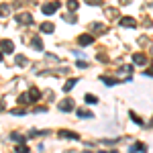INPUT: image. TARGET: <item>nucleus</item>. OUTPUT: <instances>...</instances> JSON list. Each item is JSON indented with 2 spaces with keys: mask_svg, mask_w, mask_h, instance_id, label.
Listing matches in <instances>:
<instances>
[{
  "mask_svg": "<svg viewBox=\"0 0 153 153\" xmlns=\"http://www.w3.org/2000/svg\"><path fill=\"white\" fill-rule=\"evenodd\" d=\"M102 82L106 84V86H114V84H118L117 78H102Z\"/></svg>",
  "mask_w": 153,
  "mask_h": 153,
  "instance_id": "393cba45",
  "label": "nucleus"
},
{
  "mask_svg": "<svg viewBox=\"0 0 153 153\" xmlns=\"http://www.w3.org/2000/svg\"><path fill=\"white\" fill-rule=\"evenodd\" d=\"M2 59H4V53H2V51H0V61H2Z\"/></svg>",
  "mask_w": 153,
  "mask_h": 153,
  "instance_id": "f704fd0d",
  "label": "nucleus"
},
{
  "mask_svg": "<svg viewBox=\"0 0 153 153\" xmlns=\"http://www.w3.org/2000/svg\"><path fill=\"white\" fill-rule=\"evenodd\" d=\"M10 139H12L14 143H16V145L25 143V137H23V135H19V133H12V135H10Z\"/></svg>",
  "mask_w": 153,
  "mask_h": 153,
  "instance_id": "412c9836",
  "label": "nucleus"
},
{
  "mask_svg": "<svg viewBox=\"0 0 153 153\" xmlns=\"http://www.w3.org/2000/svg\"><path fill=\"white\" fill-rule=\"evenodd\" d=\"M76 114H78L80 118H92V117H94L90 110H82V108H80V110H76Z\"/></svg>",
  "mask_w": 153,
  "mask_h": 153,
  "instance_id": "6ab92c4d",
  "label": "nucleus"
},
{
  "mask_svg": "<svg viewBox=\"0 0 153 153\" xmlns=\"http://www.w3.org/2000/svg\"><path fill=\"white\" fill-rule=\"evenodd\" d=\"M149 59H147V55L145 53H133V63L135 65H145Z\"/></svg>",
  "mask_w": 153,
  "mask_h": 153,
  "instance_id": "9d476101",
  "label": "nucleus"
},
{
  "mask_svg": "<svg viewBox=\"0 0 153 153\" xmlns=\"http://www.w3.org/2000/svg\"><path fill=\"white\" fill-rule=\"evenodd\" d=\"M41 76H68V68H59V70H51V71H43Z\"/></svg>",
  "mask_w": 153,
  "mask_h": 153,
  "instance_id": "9b49d317",
  "label": "nucleus"
},
{
  "mask_svg": "<svg viewBox=\"0 0 153 153\" xmlns=\"http://www.w3.org/2000/svg\"><path fill=\"white\" fill-rule=\"evenodd\" d=\"M31 47L37 49V51H43V41H41L39 37H33V39H31Z\"/></svg>",
  "mask_w": 153,
  "mask_h": 153,
  "instance_id": "4468645a",
  "label": "nucleus"
},
{
  "mask_svg": "<svg viewBox=\"0 0 153 153\" xmlns=\"http://www.w3.org/2000/svg\"><path fill=\"white\" fill-rule=\"evenodd\" d=\"M120 2H123V4H127V2H131V0H120Z\"/></svg>",
  "mask_w": 153,
  "mask_h": 153,
  "instance_id": "e433bc0d",
  "label": "nucleus"
},
{
  "mask_svg": "<svg viewBox=\"0 0 153 153\" xmlns=\"http://www.w3.org/2000/svg\"><path fill=\"white\" fill-rule=\"evenodd\" d=\"M57 135H59V139H74V141H78V139H80V135H78V133H74V131H59Z\"/></svg>",
  "mask_w": 153,
  "mask_h": 153,
  "instance_id": "1a4fd4ad",
  "label": "nucleus"
},
{
  "mask_svg": "<svg viewBox=\"0 0 153 153\" xmlns=\"http://www.w3.org/2000/svg\"><path fill=\"white\" fill-rule=\"evenodd\" d=\"M0 51H2V53H12V51H14L12 41H8V39H2V41H0Z\"/></svg>",
  "mask_w": 153,
  "mask_h": 153,
  "instance_id": "6e6552de",
  "label": "nucleus"
},
{
  "mask_svg": "<svg viewBox=\"0 0 153 153\" xmlns=\"http://www.w3.org/2000/svg\"><path fill=\"white\" fill-rule=\"evenodd\" d=\"M118 27L135 29V27H137V19H133V16H120V19H118Z\"/></svg>",
  "mask_w": 153,
  "mask_h": 153,
  "instance_id": "f03ea898",
  "label": "nucleus"
},
{
  "mask_svg": "<svg viewBox=\"0 0 153 153\" xmlns=\"http://www.w3.org/2000/svg\"><path fill=\"white\" fill-rule=\"evenodd\" d=\"M16 63H19L21 68H27V65H29V61H27L25 55H16Z\"/></svg>",
  "mask_w": 153,
  "mask_h": 153,
  "instance_id": "b1692460",
  "label": "nucleus"
},
{
  "mask_svg": "<svg viewBox=\"0 0 153 153\" xmlns=\"http://www.w3.org/2000/svg\"><path fill=\"white\" fill-rule=\"evenodd\" d=\"M84 153H90V151H84Z\"/></svg>",
  "mask_w": 153,
  "mask_h": 153,
  "instance_id": "58836bf2",
  "label": "nucleus"
},
{
  "mask_svg": "<svg viewBox=\"0 0 153 153\" xmlns=\"http://www.w3.org/2000/svg\"><path fill=\"white\" fill-rule=\"evenodd\" d=\"M16 153H29V147L25 143H21V145H16Z\"/></svg>",
  "mask_w": 153,
  "mask_h": 153,
  "instance_id": "a878e982",
  "label": "nucleus"
},
{
  "mask_svg": "<svg viewBox=\"0 0 153 153\" xmlns=\"http://www.w3.org/2000/svg\"><path fill=\"white\" fill-rule=\"evenodd\" d=\"M57 106H59L61 112H71V110L76 108V102H74V98H65V100H61Z\"/></svg>",
  "mask_w": 153,
  "mask_h": 153,
  "instance_id": "7ed1b4c3",
  "label": "nucleus"
},
{
  "mask_svg": "<svg viewBox=\"0 0 153 153\" xmlns=\"http://www.w3.org/2000/svg\"><path fill=\"white\" fill-rule=\"evenodd\" d=\"M76 84H78V78H71V80H68V82L63 84V92H70V90L74 88V86H76Z\"/></svg>",
  "mask_w": 153,
  "mask_h": 153,
  "instance_id": "f3484780",
  "label": "nucleus"
},
{
  "mask_svg": "<svg viewBox=\"0 0 153 153\" xmlns=\"http://www.w3.org/2000/svg\"><path fill=\"white\" fill-rule=\"evenodd\" d=\"M86 4H90V6H98V4H102V0H84Z\"/></svg>",
  "mask_w": 153,
  "mask_h": 153,
  "instance_id": "c756f323",
  "label": "nucleus"
},
{
  "mask_svg": "<svg viewBox=\"0 0 153 153\" xmlns=\"http://www.w3.org/2000/svg\"><path fill=\"white\" fill-rule=\"evenodd\" d=\"M16 23L19 25H33L35 19H33L31 12H21V14H16Z\"/></svg>",
  "mask_w": 153,
  "mask_h": 153,
  "instance_id": "20e7f679",
  "label": "nucleus"
},
{
  "mask_svg": "<svg viewBox=\"0 0 153 153\" xmlns=\"http://www.w3.org/2000/svg\"><path fill=\"white\" fill-rule=\"evenodd\" d=\"M31 102V98H29V92H25V94L19 96V104H29Z\"/></svg>",
  "mask_w": 153,
  "mask_h": 153,
  "instance_id": "5701e85b",
  "label": "nucleus"
},
{
  "mask_svg": "<svg viewBox=\"0 0 153 153\" xmlns=\"http://www.w3.org/2000/svg\"><path fill=\"white\" fill-rule=\"evenodd\" d=\"M145 76H153V65L149 68V70H145Z\"/></svg>",
  "mask_w": 153,
  "mask_h": 153,
  "instance_id": "72a5a7b5",
  "label": "nucleus"
},
{
  "mask_svg": "<svg viewBox=\"0 0 153 153\" xmlns=\"http://www.w3.org/2000/svg\"><path fill=\"white\" fill-rule=\"evenodd\" d=\"M76 65H78V68H88V63H86V61H76Z\"/></svg>",
  "mask_w": 153,
  "mask_h": 153,
  "instance_id": "2f4dec72",
  "label": "nucleus"
},
{
  "mask_svg": "<svg viewBox=\"0 0 153 153\" xmlns=\"http://www.w3.org/2000/svg\"><path fill=\"white\" fill-rule=\"evenodd\" d=\"M84 100H86L88 104H96V102H98V98H96V96H92V94H88L86 98H84Z\"/></svg>",
  "mask_w": 153,
  "mask_h": 153,
  "instance_id": "cd10ccee",
  "label": "nucleus"
},
{
  "mask_svg": "<svg viewBox=\"0 0 153 153\" xmlns=\"http://www.w3.org/2000/svg\"><path fill=\"white\" fill-rule=\"evenodd\" d=\"M117 76H125L127 80H129V76H133V65L131 63H127V65H120L117 70Z\"/></svg>",
  "mask_w": 153,
  "mask_h": 153,
  "instance_id": "0eeeda50",
  "label": "nucleus"
},
{
  "mask_svg": "<svg viewBox=\"0 0 153 153\" xmlns=\"http://www.w3.org/2000/svg\"><path fill=\"white\" fill-rule=\"evenodd\" d=\"M59 0H51V2H45L43 6H41V12L43 14H55V12L59 10Z\"/></svg>",
  "mask_w": 153,
  "mask_h": 153,
  "instance_id": "f257e3e1",
  "label": "nucleus"
},
{
  "mask_svg": "<svg viewBox=\"0 0 153 153\" xmlns=\"http://www.w3.org/2000/svg\"><path fill=\"white\" fill-rule=\"evenodd\" d=\"M65 6H68V10H70V12H76V10H78V6H80V2H78V0H68Z\"/></svg>",
  "mask_w": 153,
  "mask_h": 153,
  "instance_id": "a211bd4d",
  "label": "nucleus"
},
{
  "mask_svg": "<svg viewBox=\"0 0 153 153\" xmlns=\"http://www.w3.org/2000/svg\"><path fill=\"white\" fill-rule=\"evenodd\" d=\"M29 98H31V102H37V100L41 98V92H39L37 88H31V90H29Z\"/></svg>",
  "mask_w": 153,
  "mask_h": 153,
  "instance_id": "dca6fc26",
  "label": "nucleus"
},
{
  "mask_svg": "<svg viewBox=\"0 0 153 153\" xmlns=\"http://www.w3.org/2000/svg\"><path fill=\"white\" fill-rule=\"evenodd\" d=\"M10 112H12V114H14V117H16V114H25L27 110H23V108H12Z\"/></svg>",
  "mask_w": 153,
  "mask_h": 153,
  "instance_id": "7c9ffc66",
  "label": "nucleus"
},
{
  "mask_svg": "<svg viewBox=\"0 0 153 153\" xmlns=\"http://www.w3.org/2000/svg\"><path fill=\"white\" fill-rule=\"evenodd\" d=\"M10 14V4H0V16H8Z\"/></svg>",
  "mask_w": 153,
  "mask_h": 153,
  "instance_id": "aec40b11",
  "label": "nucleus"
},
{
  "mask_svg": "<svg viewBox=\"0 0 153 153\" xmlns=\"http://www.w3.org/2000/svg\"><path fill=\"white\" fill-rule=\"evenodd\" d=\"M63 21H65V23H76L78 16H76V12H70V14H63Z\"/></svg>",
  "mask_w": 153,
  "mask_h": 153,
  "instance_id": "4be33fe9",
  "label": "nucleus"
},
{
  "mask_svg": "<svg viewBox=\"0 0 153 153\" xmlns=\"http://www.w3.org/2000/svg\"><path fill=\"white\" fill-rule=\"evenodd\" d=\"M98 153H110V151H98Z\"/></svg>",
  "mask_w": 153,
  "mask_h": 153,
  "instance_id": "4c0bfd02",
  "label": "nucleus"
},
{
  "mask_svg": "<svg viewBox=\"0 0 153 153\" xmlns=\"http://www.w3.org/2000/svg\"><path fill=\"white\" fill-rule=\"evenodd\" d=\"M2 110H4V104H2V102H0V112H2Z\"/></svg>",
  "mask_w": 153,
  "mask_h": 153,
  "instance_id": "c9c22d12",
  "label": "nucleus"
},
{
  "mask_svg": "<svg viewBox=\"0 0 153 153\" xmlns=\"http://www.w3.org/2000/svg\"><path fill=\"white\" fill-rule=\"evenodd\" d=\"M53 31H55V25H53V23H43V25H41V33H47V35H51Z\"/></svg>",
  "mask_w": 153,
  "mask_h": 153,
  "instance_id": "ddd939ff",
  "label": "nucleus"
},
{
  "mask_svg": "<svg viewBox=\"0 0 153 153\" xmlns=\"http://www.w3.org/2000/svg\"><path fill=\"white\" fill-rule=\"evenodd\" d=\"M45 110H47L45 106H37V108H35V112H45Z\"/></svg>",
  "mask_w": 153,
  "mask_h": 153,
  "instance_id": "473e14b6",
  "label": "nucleus"
},
{
  "mask_svg": "<svg viewBox=\"0 0 153 153\" xmlns=\"http://www.w3.org/2000/svg\"><path fill=\"white\" fill-rule=\"evenodd\" d=\"M45 59H47V61H51V63H57V61H59V57H57V55H53V53H47V55H45Z\"/></svg>",
  "mask_w": 153,
  "mask_h": 153,
  "instance_id": "bb28decb",
  "label": "nucleus"
},
{
  "mask_svg": "<svg viewBox=\"0 0 153 153\" xmlns=\"http://www.w3.org/2000/svg\"><path fill=\"white\" fill-rule=\"evenodd\" d=\"M139 151H147V147H145L143 143H135V145L129 147V153H139Z\"/></svg>",
  "mask_w": 153,
  "mask_h": 153,
  "instance_id": "2eb2a0df",
  "label": "nucleus"
},
{
  "mask_svg": "<svg viewBox=\"0 0 153 153\" xmlns=\"http://www.w3.org/2000/svg\"><path fill=\"white\" fill-rule=\"evenodd\" d=\"M129 117L133 118V120H135V123H137V125H139V127H143V120L139 117H137V114H135V112H129Z\"/></svg>",
  "mask_w": 153,
  "mask_h": 153,
  "instance_id": "c85d7f7f",
  "label": "nucleus"
},
{
  "mask_svg": "<svg viewBox=\"0 0 153 153\" xmlns=\"http://www.w3.org/2000/svg\"><path fill=\"white\" fill-rule=\"evenodd\" d=\"M106 31H108V27L102 23H90V33L92 35H104Z\"/></svg>",
  "mask_w": 153,
  "mask_h": 153,
  "instance_id": "423d86ee",
  "label": "nucleus"
},
{
  "mask_svg": "<svg viewBox=\"0 0 153 153\" xmlns=\"http://www.w3.org/2000/svg\"><path fill=\"white\" fill-rule=\"evenodd\" d=\"M104 14L108 16V19H120V12L117 10V8H112V6H108L104 10Z\"/></svg>",
  "mask_w": 153,
  "mask_h": 153,
  "instance_id": "f8f14e48",
  "label": "nucleus"
},
{
  "mask_svg": "<svg viewBox=\"0 0 153 153\" xmlns=\"http://www.w3.org/2000/svg\"><path fill=\"white\" fill-rule=\"evenodd\" d=\"M94 43V35L92 33H84V35L78 37V45L80 47H88V45H92Z\"/></svg>",
  "mask_w": 153,
  "mask_h": 153,
  "instance_id": "39448f33",
  "label": "nucleus"
}]
</instances>
